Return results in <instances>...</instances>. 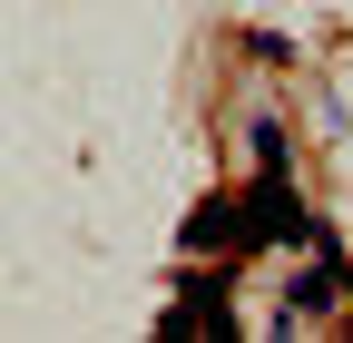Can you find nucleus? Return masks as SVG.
<instances>
[{"label": "nucleus", "instance_id": "3", "mask_svg": "<svg viewBox=\"0 0 353 343\" xmlns=\"http://www.w3.org/2000/svg\"><path fill=\"white\" fill-rule=\"evenodd\" d=\"M236 226H245V206H226V196H216V206H196V216H187V255H216Z\"/></svg>", "mask_w": 353, "mask_h": 343}, {"label": "nucleus", "instance_id": "2", "mask_svg": "<svg viewBox=\"0 0 353 343\" xmlns=\"http://www.w3.org/2000/svg\"><path fill=\"white\" fill-rule=\"evenodd\" d=\"M334 294H343V255H324V265H314V275H294V294H285V314L304 324V314H324V304H334Z\"/></svg>", "mask_w": 353, "mask_h": 343}, {"label": "nucleus", "instance_id": "1", "mask_svg": "<svg viewBox=\"0 0 353 343\" xmlns=\"http://www.w3.org/2000/svg\"><path fill=\"white\" fill-rule=\"evenodd\" d=\"M294 236H314L304 226V206L285 187V167H265V177L245 187V245H294Z\"/></svg>", "mask_w": 353, "mask_h": 343}]
</instances>
